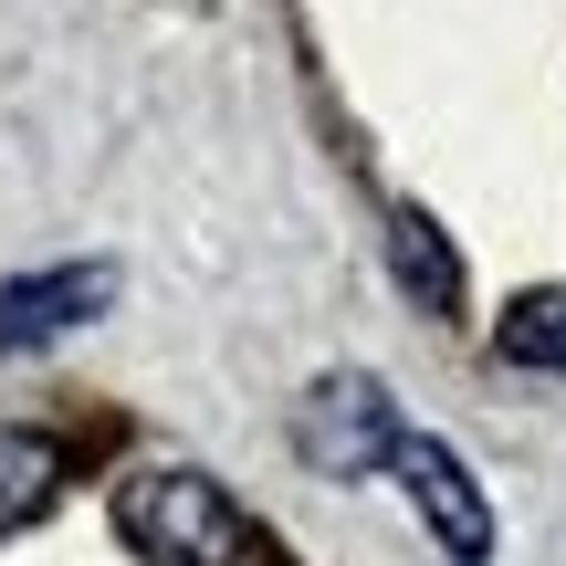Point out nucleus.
<instances>
[{
  "instance_id": "nucleus-1",
  "label": "nucleus",
  "mask_w": 566,
  "mask_h": 566,
  "mask_svg": "<svg viewBox=\"0 0 566 566\" xmlns=\"http://www.w3.org/2000/svg\"><path fill=\"white\" fill-rule=\"evenodd\" d=\"M116 525L147 566H242V514L210 472H137L116 493Z\"/></svg>"
},
{
  "instance_id": "nucleus-2",
  "label": "nucleus",
  "mask_w": 566,
  "mask_h": 566,
  "mask_svg": "<svg viewBox=\"0 0 566 566\" xmlns=\"http://www.w3.org/2000/svg\"><path fill=\"white\" fill-rule=\"evenodd\" d=\"M294 441H304V462H315V472H336V483H357V472H378L388 451H399V409H388V388H378V378H357V367H336V378H325L315 399H304Z\"/></svg>"
},
{
  "instance_id": "nucleus-3",
  "label": "nucleus",
  "mask_w": 566,
  "mask_h": 566,
  "mask_svg": "<svg viewBox=\"0 0 566 566\" xmlns=\"http://www.w3.org/2000/svg\"><path fill=\"white\" fill-rule=\"evenodd\" d=\"M388 472L409 483V504H420V525L441 535V556H451V566H483V556H493V504H483V483L462 472V451H451V441H430V430H399Z\"/></svg>"
},
{
  "instance_id": "nucleus-4",
  "label": "nucleus",
  "mask_w": 566,
  "mask_h": 566,
  "mask_svg": "<svg viewBox=\"0 0 566 566\" xmlns=\"http://www.w3.org/2000/svg\"><path fill=\"white\" fill-rule=\"evenodd\" d=\"M105 304H116V273H105V263H63V273H21V283H0V357L74 336V325L105 315Z\"/></svg>"
},
{
  "instance_id": "nucleus-5",
  "label": "nucleus",
  "mask_w": 566,
  "mask_h": 566,
  "mask_svg": "<svg viewBox=\"0 0 566 566\" xmlns=\"http://www.w3.org/2000/svg\"><path fill=\"white\" fill-rule=\"evenodd\" d=\"M388 273H399V294L420 304V315H451V304H462V263H451L430 210H388Z\"/></svg>"
},
{
  "instance_id": "nucleus-6",
  "label": "nucleus",
  "mask_w": 566,
  "mask_h": 566,
  "mask_svg": "<svg viewBox=\"0 0 566 566\" xmlns=\"http://www.w3.org/2000/svg\"><path fill=\"white\" fill-rule=\"evenodd\" d=\"M53 483H63V451L42 441V430H11V420H0V535L32 525V514L53 504Z\"/></svg>"
},
{
  "instance_id": "nucleus-7",
  "label": "nucleus",
  "mask_w": 566,
  "mask_h": 566,
  "mask_svg": "<svg viewBox=\"0 0 566 566\" xmlns=\"http://www.w3.org/2000/svg\"><path fill=\"white\" fill-rule=\"evenodd\" d=\"M493 346H504L514 367H556V378H566V283H535V294H514V315L493 325Z\"/></svg>"
}]
</instances>
